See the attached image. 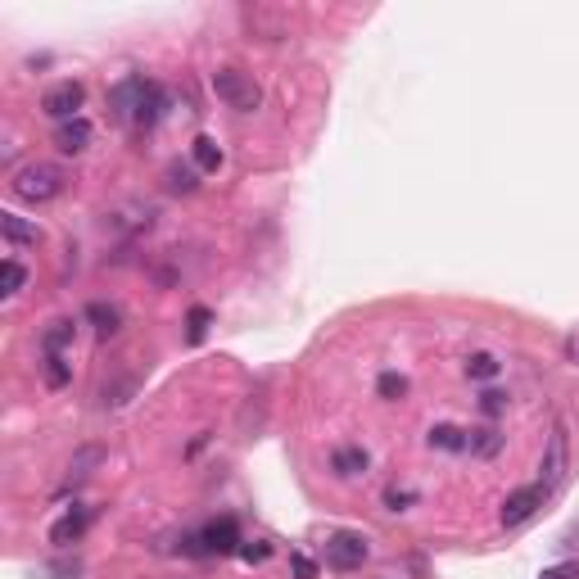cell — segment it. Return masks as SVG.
I'll use <instances>...</instances> for the list:
<instances>
[{
  "label": "cell",
  "mask_w": 579,
  "mask_h": 579,
  "mask_svg": "<svg viewBox=\"0 0 579 579\" xmlns=\"http://www.w3.org/2000/svg\"><path fill=\"white\" fill-rule=\"evenodd\" d=\"M82 105H86V86L73 82V77H68V82H55L46 95H41V114H46L50 123H73V118H82L77 114Z\"/></svg>",
  "instance_id": "obj_3"
},
{
  "label": "cell",
  "mask_w": 579,
  "mask_h": 579,
  "mask_svg": "<svg viewBox=\"0 0 579 579\" xmlns=\"http://www.w3.org/2000/svg\"><path fill=\"white\" fill-rule=\"evenodd\" d=\"M290 570H295V579H317V561L308 552H290Z\"/></svg>",
  "instance_id": "obj_26"
},
{
  "label": "cell",
  "mask_w": 579,
  "mask_h": 579,
  "mask_svg": "<svg viewBox=\"0 0 579 579\" xmlns=\"http://www.w3.org/2000/svg\"><path fill=\"white\" fill-rule=\"evenodd\" d=\"M539 579H579V561H566V566H548Z\"/></svg>",
  "instance_id": "obj_28"
},
{
  "label": "cell",
  "mask_w": 579,
  "mask_h": 579,
  "mask_svg": "<svg viewBox=\"0 0 579 579\" xmlns=\"http://www.w3.org/2000/svg\"><path fill=\"white\" fill-rule=\"evenodd\" d=\"M200 534H204V552H209V557H236L240 543H245L240 539V525L231 521V516H218V521L204 525Z\"/></svg>",
  "instance_id": "obj_7"
},
{
  "label": "cell",
  "mask_w": 579,
  "mask_h": 579,
  "mask_svg": "<svg viewBox=\"0 0 579 579\" xmlns=\"http://www.w3.org/2000/svg\"><path fill=\"white\" fill-rule=\"evenodd\" d=\"M466 448L480 457H494L498 448H503V435H498V430H466Z\"/></svg>",
  "instance_id": "obj_21"
},
{
  "label": "cell",
  "mask_w": 579,
  "mask_h": 579,
  "mask_svg": "<svg viewBox=\"0 0 579 579\" xmlns=\"http://www.w3.org/2000/svg\"><path fill=\"white\" fill-rule=\"evenodd\" d=\"M326 566L331 570H358L362 561L371 557V548H367V539L362 534H353V530H335L331 539H326Z\"/></svg>",
  "instance_id": "obj_4"
},
{
  "label": "cell",
  "mask_w": 579,
  "mask_h": 579,
  "mask_svg": "<svg viewBox=\"0 0 579 579\" xmlns=\"http://www.w3.org/2000/svg\"><path fill=\"white\" fill-rule=\"evenodd\" d=\"M86 525H91V507H68V512L50 525V543H55V548H73V543H82Z\"/></svg>",
  "instance_id": "obj_9"
},
{
  "label": "cell",
  "mask_w": 579,
  "mask_h": 579,
  "mask_svg": "<svg viewBox=\"0 0 579 579\" xmlns=\"http://www.w3.org/2000/svg\"><path fill=\"white\" fill-rule=\"evenodd\" d=\"M371 466L367 448H335L331 453V471L340 475V480H353V475H362Z\"/></svg>",
  "instance_id": "obj_13"
},
{
  "label": "cell",
  "mask_w": 579,
  "mask_h": 579,
  "mask_svg": "<svg viewBox=\"0 0 579 579\" xmlns=\"http://www.w3.org/2000/svg\"><path fill=\"white\" fill-rule=\"evenodd\" d=\"M498 371H503V362H498L494 353H471V358H466V376L471 380H494Z\"/></svg>",
  "instance_id": "obj_22"
},
{
  "label": "cell",
  "mask_w": 579,
  "mask_h": 579,
  "mask_svg": "<svg viewBox=\"0 0 579 579\" xmlns=\"http://www.w3.org/2000/svg\"><path fill=\"white\" fill-rule=\"evenodd\" d=\"M480 408H485V417H498V412L507 408V394H498V390H485V394H480Z\"/></svg>",
  "instance_id": "obj_27"
},
{
  "label": "cell",
  "mask_w": 579,
  "mask_h": 579,
  "mask_svg": "<svg viewBox=\"0 0 579 579\" xmlns=\"http://www.w3.org/2000/svg\"><path fill=\"white\" fill-rule=\"evenodd\" d=\"M245 566H263L267 557H272V539H245L240 543V552H236Z\"/></svg>",
  "instance_id": "obj_24"
},
{
  "label": "cell",
  "mask_w": 579,
  "mask_h": 579,
  "mask_svg": "<svg viewBox=\"0 0 579 579\" xmlns=\"http://www.w3.org/2000/svg\"><path fill=\"white\" fill-rule=\"evenodd\" d=\"M73 335H77V326L68 322V317H55V322L41 331V358H46V353H64L68 344H73Z\"/></svg>",
  "instance_id": "obj_14"
},
{
  "label": "cell",
  "mask_w": 579,
  "mask_h": 579,
  "mask_svg": "<svg viewBox=\"0 0 579 579\" xmlns=\"http://www.w3.org/2000/svg\"><path fill=\"white\" fill-rule=\"evenodd\" d=\"M100 457H105V448H82V453L68 462V485H82L86 475H91V466H100Z\"/></svg>",
  "instance_id": "obj_18"
},
{
  "label": "cell",
  "mask_w": 579,
  "mask_h": 579,
  "mask_svg": "<svg viewBox=\"0 0 579 579\" xmlns=\"http://www.w3.org/2000/svg\"><path fill=\"white\" fill-rule=\"evenodd\" d=\"M0 276H5V285H0V295L5 299H14L23 285H28V267H23L19 258H5V263H0Z\"/></svg>",
  "instance_id": "obj_20"
},
{
  "label": "cell",
  "mask_w": 579,
  "mask_h": 579,
  "mask_svg": "<svg viewBox=\"0 0 579 579\" xmlns=\"http://www.w3.org/2000/svg\"><path fill=\"white\" fill-rule=\"evenodd\" d=\"M41 371H46L50 390H64L68 380H73V367L64 362V353H46V358H41Z\"/></svg>",
  "instance_id": "obj_19"
},
{
  "label": "cell",
  "mask_w": 579,
  "mask_h": 579,
  "mask_svg": "<svg viewBox=\"0 0 579 579\" xmlns=\"http://www.w3.org/2000/svg\"><path fill=\"white\" fill-rule=\"evenodd\" d=\"M91 123L86 118H73V123H59L55 127V150L59 154H82L86 145H91Z\"/></svg>",
  "instance_id": "obj_10"
},
{
  "label": "cell",
  "mask_w": 579,
  "mask_h": 579,
  "mask_svg": "<svg viewBox=\"0 0 579 579\" xmlns=\"http://www.w3.org/2000/svg\"><path fill=\"white\" fill-rule=\"evenodd\" d=\"M426 444L430 448H444V453H462V448H466V430H457V426H430Z\"/></svg>",
  "instance_id": "obj_17"
},
{
  "label": "cell",
  "mask_w": 579,
  "mask_h": 579,
  "mask_svg": "<svg viewBox=\"0 0 579 579\" xmlns=\"http://www.w3.org/2000/svg\"><path fill=\"white\" fill-rule=\"evenodd\" d=\"M566 466H570V453H566V426H552V439H548V453H543V489H557L566 480Z\"/></svg>",
  "instance_id": "obj_8"
},
{
  "label": "cell",
  "mask_w": 579,
  "mask_h": 579,
  "mask_svg": "<svg viewBox=\"0 0 579 579\" xmlns=\"http://www.w3.org/2000/svg\"><path fill=\"white\" fill-rule=\"evenodd\" d=\"M86 322L95 326V335H100V340H109V335L123 331V313H118L114 304H100V299H95V304H86Z\"/></svg>",
  "instance_id": "obj_12"
},
{
  "label": "cell",
  "mask_w": 579,
  "mask_h": 579,
  "mask_svg": "<svg viewBox=\"0 0 579 579\" xmlns=\"http://www.w3.org/2000/svg\"><path fill=\"white\" fill-rule=\"evenodd\" d=\"M209 322H213V313L204 304H195L190 308V344H200L204 340V331H209Z\"/></svg>",
  "instance_id": "obj_25"
},
{
  "label": "cell",
  "mask_w": 579,
  "mask_h": 579,
  "mask_svg": "<svg viewBox=\"0 0 579 579\" xmlns=\"http://www.w3.org/2000/svg\"><path fill=\"white\" fill-rule=\"evenodd\" d=\"M64 186H68L64 168H59V163H41V159L23 163V168L10 177V195L23 204H50L64 195Z\"/></svg>",
  "instance_id": "obj_1"
},
{
  "label": "cell",
  "mask_w": 579,
  "mask_h": 579,
  "mask_svg": "<svg viewBox=\"0 0 579 579\" xmlns=\"http://www.w3.org/2000/svg\"><path fill=\"white\" fill-rule=\"evenodd\" d=\"M408 503H412V494H399V489H390V494H385V507H390V512H403Z\"/></svg>",
  "instance_id": "obj_29"
},
{
  "label": "cell",
  "mask_w": 579,
  "mask_h": 579,
  "mask_svg": "<svg viewBox=\"0 0 579 579\" xmlns=\"http://www.w3.org/2000/svg\"><path fill=\"white\" fill-rule=\"evenodd\" d=\"M163 181H168L172 195H190V190L200 186V168H195V163H168Z\"/></svg>",
  "instance_id": "obj_16"
},
{
  "label": "cell",
  "mask_w": 579,
  "mask_h": 579,
  "mask_svg": "<svg viewBox=\"0 0 579 579\" xmlns=\"http://www.w3.org/2000/svg\"><path fill=\"white\" fill-rule=\"evenodd\" d=\"M213 95H218L227 109H236V114H254V109L263 105L258 82L249 73H240V68H218V73H213Z\"/></svg>",
  "instance_id": "obj_2"
},
{
  "label": "cell",
  "mask_w": 579,
  "mask_h": 579,
  "mask_svg": "<svg viewBox=\"0 0 579 579\" xmlns=\"http://www.w3.org/2000/svg\"><path fill=\"white\" fill-rule=\"evenodd\" d=\"M190 163L200 172H218L222 168V145L213 141V136H195L190 141Z\"/></svg>",
  "instance_id": "obj_15"
},
{
  "label": "cell",
  "mask_w": 579,
  "mask_h": 579,
  "mask_svg": "<svg viewBox=\"0 0 579 579\" xmlns=\"http://www.w3.org/2000/svg\"><path fill=\"white\" fill-rule=\"evenodd\" d=\"M543 503H548V489H543V485L512 489V494H507V503H503V525H507V530H512V525H525Z\"/></svg>",
  "instance_id": "obj_6"
},
{
  "label": "cell",
  "mask_w": 579,
  "mask_h": 579,
  "mask_svg": "<svg viewBox=\"0 0 579 579\" xmlns=\"http://www.w3.org/2000/svg\"><path fill=\"white\" fill-rule=\"evenodd\" d=\"M376 394L380 399H403L408 394V376H399V371H380V380H376Z\"/></svg>",
  "instance_id": "obj_23"
},
{
  "label": "cell",
  "mask_w": 579,
  "mask_h": 579,
  "mask_svg": "<svg viewBox=\"0 0 579 579\" xmlns=\"http://www.w3.org/2000/svg\"><path fill=\"white\" fill-rule=\"evenodd\" d=\"M0 236L10 240V245H41V227L28 218H19V213H0Z\"/></svg>",
  "instance_id": "obj_11"
},
{
  "label": "cell",
  "mask_w": 579,
  "mask_h": 579,
  "mask_svg": "<svg viewBox=\"0 0 579 579\" xmlns=\"http://www.w3.org/2000/svg\"><path fill=\"white\" fill-rule=\"evenodd\" d=\"M145 95H150V82H145V77H123V82L109 91V105H114L118 123H136V127H141Z\"/></svg>",
  "instance_id": "obj_5"
}]
</instances>
